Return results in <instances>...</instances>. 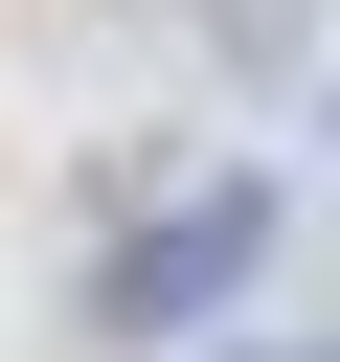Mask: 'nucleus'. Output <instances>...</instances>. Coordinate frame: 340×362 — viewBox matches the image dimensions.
<instances>
[{
    "instance_id": "obj_1",
    "label": "nucleus",
    "mask_w": 340,
    "mask_h": 362,
    "mask_svg": "<svg viewBox=\"0 0 340 362\" xmlns=\"http://www.w3.org/2000/svg\"><path fill=\"white\" fill-rule=\"evenodd\" d=\"M272 226H295V204H272L249 158H227V181H181L159 226H113V272H91V339H204V317L272 272Z\"/></svg>"
},
{
    "instance_id": "obj_2",
    "label": "nucleus",
    "mask_w": 340,
    "mask_h": 362,
    "mask_svg": "<svg viewBox=\"0 0 340 362\" xmlns=\"http://www.w3.org/2000/svg\"><path fill=\"white\" fill-rule=\"evenodd\" d=\"M272 362H340V339H272Z\"/></svg>"
}]
</instances>
